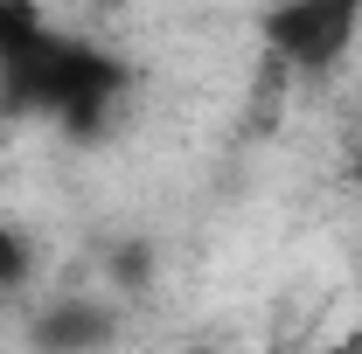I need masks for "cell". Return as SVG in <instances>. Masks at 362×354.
Returning <instances> with one entry per match:
<instances>
[{
	"label": "cell",
	"mask_w": 362,
	"mask_h": 354,
	"mask_svg": "<svg viewBox=\"0 0 362 354\" xmlns=\"http://www.w3.org/2000/svg\"><path fill=\"white\" fill-rule=\"evenodd\" d=\"M265 49H272V70L327 77L349 49H362V0H272Z\"/></svg>",
	"instance_id": "1"
},
{
	"label": "cell",
	"mask_w": 362,
	"mask_h": 354,
	"mask_svg": "<svg viewBox=\"0 0 362 354\" xmlns=\"http://www.w3.org/2000/svg\"><path fill=\"white\" fill-rule=\"evenodd\" d=\"M35 341H49V348H84V341H112V312H98L90 299H77V306H56L49 319H35Z\"/></svg>",
	"instance_id": "2"
},
{
	"label": "cell",
	"mask_w": 362,
	"mask_h": 354,
	"mask_svg": "<svg viewBox=\"0 0 362 354\" xmlns=\"http://www.w3.org/2000/svg\"><path fill=\"white\" fill-rule=\"evenodd\" d=\"M35 271H42L35 236H28V229H14V222H0V299H21V292L35 285Z\"/></svg>",
	"instance_id": "3"
},
{
	"label": "cell",
	"mask_w": 362,
	"mask_h": 354,
	"mask_svg": "<svg viewBox=\"0 0 362 354\" xmlns=\"http://www.w3.org/2000/svg\"><path fill=\"white\" fill-rule=\"evenodd\" d=\"M349 181H356V195H362V126H356V139H349Z\"/></svg>",
	"instance_id": "4"
}]
</instances>
